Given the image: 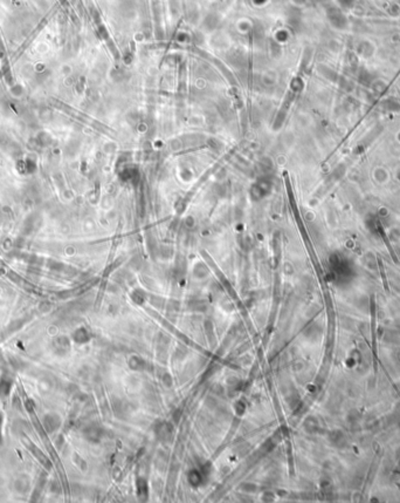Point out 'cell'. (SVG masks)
Returning <instances> with one entry per match:
<instances>
[{
  "label": "cell",
  "instance_id": "3957f363",
  "mask_svg": "<svg viewBox=\"0 0 400 503\" xmlns=\"http://www.w3.org/2000/svg\"><path fill=\"white\" fill-rule=\"evenodd\" d=\"M396 141H397V143L400 144V129L398 132H397V134H396Z\"/></svg>",
  "mask_w": 400,
  "mask_h": 503
},
{
  "label": "cell",
  "instance_id": "6da1fadb",
  "mask_svg": "<svg viewBox=\"0 0 400 503\" xmlns=\"http://www.w3.org/2000/svg\"><path fill=\"white\" fill-rule=\"evenodd\" d=\"M371 181L377 186H386L392 181V173L390 169L383 164H378L371 169Z\"/></svg>",
  "mask_w": 400,
  "mask_h": 503
},
{
  "label": "cell",
  "instance_id": "7a4b0ae2",
  "mask_svg": "<svg viewBox=\"0 0 400 503\" xmlns=\"http://www.w3.org/2000/svg\"><path fill=\"white\" fill-rule=\"evenodd\" d=\"M392 177H393V179L396 180L397 182H399V183H400V164H399L398 167L396 168L395 172L392 173Z\"/></svg>",
  "mask_w": 400,
  "mask_h": 503
}]
</instances>
